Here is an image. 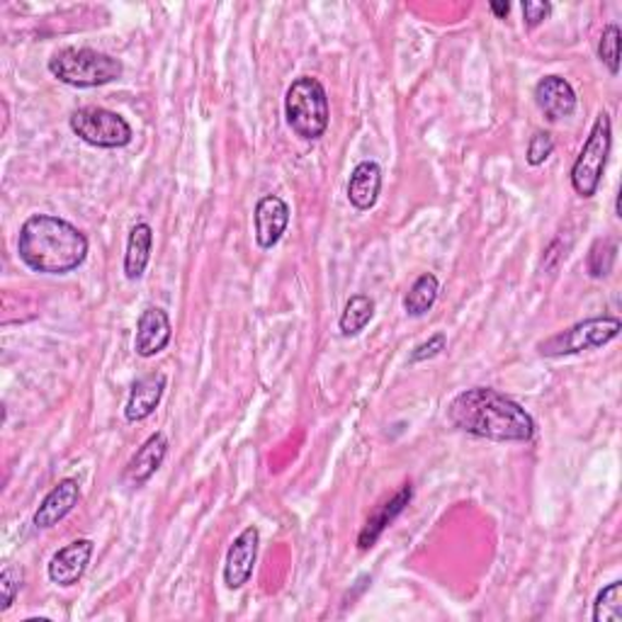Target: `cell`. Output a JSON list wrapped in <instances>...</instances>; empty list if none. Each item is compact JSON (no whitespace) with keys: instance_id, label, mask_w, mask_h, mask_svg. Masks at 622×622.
Segmentation results:
<instances>
[{"instance_id":"6da1fadb","label":"cell","mask_w":622,"mask_h":622,"mask_svg":"<svg viewBox=\"0 0 622 622\" xmlns=\"http://www.w3.org/2000/svg\"><path fill=\"white\" fill-rule=\"evenodd\" d=\"M450 424L474 438L493 442H528L535 420L519 402L491 387H474L458 394L448 406Z\"/></svg>"},{"instance_id":"7a4b0ae2","label":"cell","mask_w":622,"mask_h":622,"mask_svg":"<svg viewBox=\"0 0 622 622\" xmlns=\"http://www.w3.org/2000/svg\"><path fill=\"white\" fill-rule=\"evenodd\" d=\"M17 256L41 276H66L86 263L88 239L66 219L32 215L20 229Z\"/></svg>"},{"instance_id":"3957f363","label":"cell","mask_w":622,"mask_h":622,"mask_svg":"<svg viewBox=\"0 0 622 622\" xmlns=\"http://www.w3.org/2000/svg\"><path fill=\"white\" fill-rule=\"evenodd\" d=\"M49 73L73 88H100L112 81H120L124 66L105 51L88 47L59 49L49 59Z\"/></svg>"},{"instance_id":"277c9868","label":"cell","mask_w":622,"mask_h":622,"mask_svg":"<svg viewBox=\"0 0 622 622\" xmlns=\"http://www.w3.org/2000/svg\"><path fill=\"white\" fill-rule=\"evenodd\" d=\"M284 118H288L290 130L304 142L321 139L329 130L331 118L324 83L314 76L292 81V86L284 93Z\"/></svg>"},{"instance_id":"5b68a950","label":"cell","mask_w":622,"mask_h":622,"mask_svg":"<svg viewBox=\"0 0 622 622\" xmlns=\"http://www.w3.org/2000/svg\"><path fill=\"white\" fill-rule=\"evenodd\" d=\"M610 149H613V120H610L608 112H598L591 134H588L584 149L578 151L572 166V187L578 197L591 199L598 193Z\"/></svg>"},{"instance_id":"8992f818","label":"cell","mask_w":622,"mask_h":622,"mask_svg":"<svg viewBox=\"0 0 622 622\" xmlns=\"http://www.w3.org/2000/svg\"><path fill=\"white\" fill-rule=\"evenodd\" d=\"M622 331V321L618 316H591L569 329L550 336V339L537 343V351L542 357H566L578 355L594 347H603L610 341H615Z\"/></svg>"},{"instance_id":"52a82bcc","label":"cell","mask_w":622,"mask_h":622,"mask_svg":"<svg viewBox=\"0 0 622 622\" xmlns=\"http://www.w3.org/2000/svg\"><path fill=\"white\" fill-rule=\"evenodd\" d=\"M71 132L78 136L81 142L98 149H122L132 142V124L126 122L122 114L112 112L108 108H98V105H88L71 114Z\"/></svg>"},{"instance_id":"ba28073f","label":"cell","mask_w":622,"mask_h":622,"mask_svg":"<svg viewBox=\"0 0 622 622\" xmlns=\"http://www.w3.org/2000/svg\"><path fill=\"white\" fill-rule=\"evenodd\" d=\"M258 545L260 533L256 525H248V528L236 537L234 545L229 547L224 562V584L231 591H239V588H244L251 582L253 566H256L258 560Z\"/></svg>"},{"instance_id":"9c48e42d","label":"cell","mask_w":622,"mask_h":622,"mask_svg":"<svg viewBox=\"0 0 622 622\" xmlns=\"http://www.w3.org/2000/svg\"><path fill=\"white\" fill-rule=\"evenodd\" d=\"M171 339H173L171 316H168L161 307H146L139 314V321H136V339H134L136 355L154 357L158 353H163Z\"/></svg>"},{"instance_id":"30bf717a","label":"cell","mask_w":622,"mask_h":622,"mask_svg":"<svg viewBox=\"0 0 622 622\" xmlns=\"http://www.w3.org/2000/svg\"><path fill=\"white\" fill-rule=\"evenodd\" d=\"M93 550H95V545L93 540H86V537H83V540H73L66 547H61V550L51 557L49 569H47L51 582L63 588L78 584L90 564Z\"/></svg>"},{"instance_id":"8fae6325","label":"cell","mask_w":622,"mask_h":622,"mask_svg":"<svg viewBox=\"0 0 622 622\" xmlns=\"http://www.w3.org/2000/svg\"><path fill=\"white\" fill-rule=\"evenodd\" d=\"M166 455H168V438L158 430V434L149 436V440H146L144 446L134 452L132 460L126 462V467L122 472V481L130 489L144 487V484L161 469Z\"/></svg>"},{"instance_id":"7c38bea8","label":"cell","mask_w":622,"mask_h":622,"mask_svg":"<svg viewBox=\"0 0 622 622\" xmlns=\"http://www.w3.org/2000/svg\"><path fill=\"white\" fill-rule=\"evenodd\" d=\"M253 224H256V241L260 248L278 246L284 231L290 224V207L278 195H266L258 199L256 212H253Z\"/></svg>"},{"instance_id":"4fadbf2b","label":"cell","mask_w":622,"mask_h":622,"mask_svg":"<svg viewBox=\"0 0 622 622\" xmlns=\"http://www.w3.org/2000/svg\"><path fill=\"white\" fill-rule=\"evenodd\" d=\"M535 102L550 122L566 120L576 112V93L572 83L562 76H545L537 81Z\"/></svg>"},{"instance_id":"5bb4252c","label":"cell","mask_w":622,"mask_h":622,"mask_svg":"<svg viewBox=\"0 0 622 622\" xmlns=\"http://www.w3.org/2000/svg\"><path fill=\"white\" fill-rule=\"evenodd\" d=\"M78 501H81V484L71 477L61 479L57 487L41 499L32 523H35V528L39 530L54 528L57 523H61L73 509H76Z\"/></svg>"},{"instance_id":"9a60e30c","label":"cell","mask_w":622,"mask_h":622,"mask_svg":"<svg viewBox=\"0 0 622 622\" xmlns=\"http://www.w3.org/2000/svg\"><path fill=\"white\" fill-rule=\"evenodd\" d=\"M411 499H414V489H411V484H404V487L399 489L392 499L385 501L382 505H377V511L370 515V519H367L361 535H357V547H361L363 552L373 550L375 542L382 537V533L399 519V515L404 513Z\"/></svg>"},{"instance_id":"2e32d148","label":"cell","mask_w":622,"mask_h":622,"mask_svg":"<svg viewBox=\"0 0 622 622\" xmlns=\"http://www.w3.org/2000/svg\"><path fill=\"white\" fill-rule=\"evenodd\" d=\"M166 385H168V379L161 373H151V375L142 377L139 382L132 387L130 402H126L124 406V418L130 420V424H139V420L149 418L158 408V404H161Z\"/></svg>"},{"instance_id":"e0dca14e","label":"cell","mask_w":622,"mask_h":622,"mask_svg":"<svg viewBox=\"0 0 622 622\" xmlns=\"http://www.w3.org/2000/svg\"><path fill=\"white\" fill-rule=\"evenodd\" d=\"M379 190H382V168L377 161H363L353 168L347 181V199L355 209L367 212L377 205Z\"/></svg>"},{"instance_id":"ac0fdd59","label":"cell","mask_w":622,"mask_h":622,"mask_svg":"<svg viewBox=\"0 0 622 622\" xmlns=\"http://www.w3.org/2000/svg\"><path fill=\"white\" fill-rule=\"evenodd\" d=\"M151 248H154V229L139 221L132 231L130 239H126V251H124V276L126 280H139L146 266L151 260Z\"/></svg>"},{"instance_id":"d6986e66","label":"cell","mask_w":622,"mask_h":622,"mask_svg":"<svg viewBox=\"0 0 622 622\" xmlns=\"http://www.w3.org/2000/svg\"><path fill=\"white\" fill-rule=\"evenodd\" d=\"M438 292H440V282L434 276V272H424L414 284H411V290L406 292L404 297V309L408 316H424L430 309H434V304L438 300Z\"/></svg>"},{"instance_id":"ffe728a7","label":"cell","mask_w":622,"mask_h":622,"mask_svg":"<svg viewBox=\"0 0 622 622\" xmlns=\"http://www.w3.org/2000/svg\"><path fill=\"white\" fill-rule=\"evenodd\" d=\"M375 316V302L367 297V294H353L351 300L345 302V309L341 314V333L345 339H353V336L363 333L365 326L373 321Z\"/></svg>"},{"instance_id":"44dd1931","label":"cell","mask_w":622,"mask_h":622,"mask_svg":"<svg viewBox=\"0 0 622 622\" xmlns=\"http://www.w3.org/2000/svg\"><path fill=\"white\" fill-rule=\"evenodd\" d=\"M615 258H618V244L613 239L594 241V246H591V251H588V258H586L588 276L596 278V280L608 278L610 272H613Z\"/></svg>"},{"instance_id":"7402d4cb","label":"cell","mask_w":622,"mask_h":622,"mask_svg":"<svg viewBox=\"0 0 622 622\" xmlns=\"http://www.w3.org/2000/svg\"><path fill=\"white\" fill-rule=\"evenodd\" d=\"M594 622H622V582L608 584L596 596Z\"/></svg>"},{"instance_id":"603a6c76","label":"cell","mask_w":622,"mask_h":622,"mask_svg":"<svg viewBox=\"0 0 622 622\" xmlns=\"http://www.w3.org/2000/svg\"><path fill=\"white\" fill-rule=\"evenodd\" d=\"M620 27L618 25H608L600 35L598 41V59L606 63L608 71L618 76L620 73Z\"/></svg>"},{"instance_id":"cb8c5ba5","label":"cell","mask_w":622,"mask_h":622,"mask_svg":"<svg viewBox=\"0 0 622 622\" xmlns=\"http://www.w3.org/2000/svg\"><path fill=\"white\" fill-rule=\"evenodd\" d=\"M20 586H23V572L13 564L5 566L3 574H0V610H3V613L13 608Z\"/></svg>"},{"instance_id":"d4e9b609","label":"cell","mask_w":622,"mask_h":622,"mask_svg":"<svg viewBox=\"0 0 622 622\" xmlns=\"http://www.w3.org/2000/svg\"><path fill=\"white\" fill-rule=\"evenodd\" d=\"M554 151V136L550 132H535L533 139L528 144V163L530 166H542L547 158Z\"/></svg>"},{"instance_id":"484cf974","label":"cell","mask_w":622,"mask_h":622,"mask_svg":"<svg viewBox=\"0 0 622 622\" xmlns=\"http://www.w3.org/2000/svg\"><path fill=\"white\" fill-rule=\"evenodd\" d=\"M523 23L528 29L540 27L547 17L552 15V3H547V0H523Z\"/></svg>"},{"instance_id":"4316f807","label":"cell","mask_w":622,"mask_h":622,"mask_svg":"<svg viewBox=\"0 0 622 622\" xmlns=\"http://www.w3.org/2000/svg\"><path fill=\"white\" fill-rule=\"evenodd\" d=\"M446 345H448V336H446V333L430 336V339H428L426 343H420V345L414 347V351H411L408 361H411V363L434 361V357H438L442 351H446Z\"/></svg>"},{"instance_id":"83f0119b","label":"cell","mask_w":622,"mask_h":622,"mask_svg":"<svg viewBox=\"0 0 622 622\" xmlns=\"http://www.w3.org/2000/svg\"><path fill=\"white\" fill-rule=\"evenodd\" d=\"M489 8H491V13L497 15V17H501V20L511 13V5H509V3H491Z\"/></svg>"}]
</instances>
